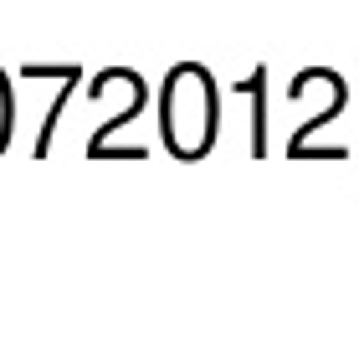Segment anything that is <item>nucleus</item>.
Returning a JSON list of instances; mask_svg holds the SVG:
<instances>
[]
</instances>
